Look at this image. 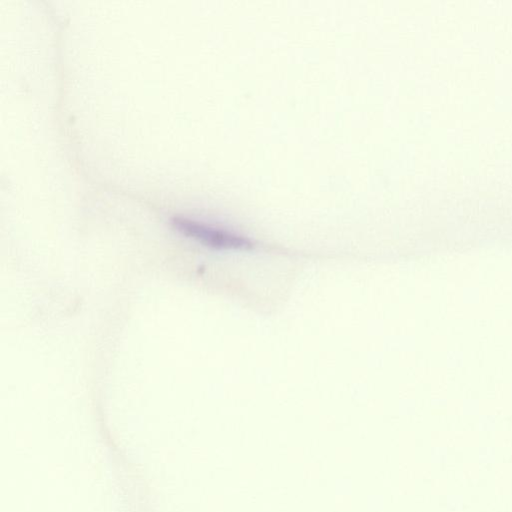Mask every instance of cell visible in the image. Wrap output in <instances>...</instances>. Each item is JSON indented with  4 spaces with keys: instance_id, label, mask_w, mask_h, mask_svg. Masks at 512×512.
Masks as SVG:
<instances>
[{
    "instance_id": "cell-1",
    "label": "cell",
    "mask_w": 512,
    "mask_h": 512,
    "mask_svg": "<svg viewBox=\"0 0 512 512\" xmlns=\"http://www.w3.org/2000/svg\"><path fill=\"white\" fill-rule=\"evenodd\" d=\"M172 224L185 237L212 249L234 250L252 247L247 238L202 221L177 216L172 219Z\"/></svg>"
}]
</instances>
